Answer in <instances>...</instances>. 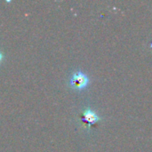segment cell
Returning a JSON list of instances; mask_svg holds the SVG:
<instances>
[{
  "label": "cell",
  "mask_w": 152,
  "mask_h": 152,
  "mask_svg": "<svg viewBox=\"0 0 152 152\" xmlns=\"http://www.w3.org/2000/svg\"><path fill=\"white\" fill-rule=\"evenodd\" d=\"M2 59H3V54H2V53L0 52V62H1V61H2Z\"/></svg>",
  "instance_id": "3957f363"
},
{
  "label": "cell",
  "mask_w": 152,
  "mask_h": 152,
  "mask_svg": "<svg viewBox=\"0 0 152 152\" xmlns=\"http://www.w3.org/2000/svg\"><path fill=\"white\" fill-rule=\"evenodd\" d=\"M99 119H100L99 116L91 110H86L81 117V121L86 124L88 127L97 123Z\"/></svg>",
  "instance_id": "7a4b0ae2"
},
{
  "label": "cell",
  "mask_w": 152,
  "mask_h": 152,
  "mask_svg": "<svg viewBox=\"0 0 152 152\" xmlns=\"http://www.w3.org/2000/svg\"><path fill=\"white\" fill-rule=\"evenodd\" d=\"M87 83H88L87 76L81 71L75 72L70 78L71 87L77 89V90H81V89L85 88L87 86Z\"/></svg>",
  "instance_id": "6da1fadb"
}]
</instances>
